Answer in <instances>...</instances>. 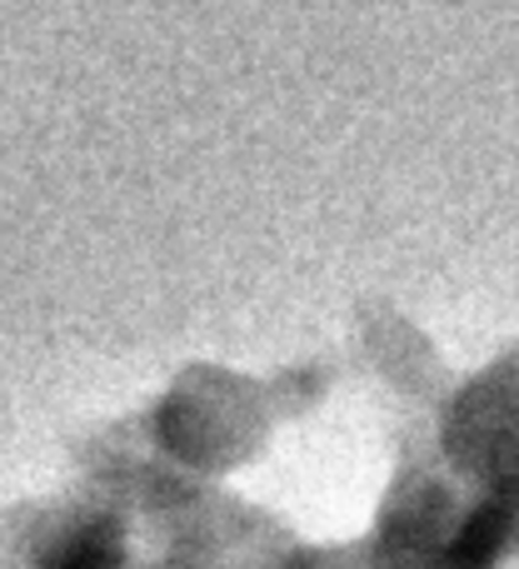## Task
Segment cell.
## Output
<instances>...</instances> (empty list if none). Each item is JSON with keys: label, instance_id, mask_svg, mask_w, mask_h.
<instances>
[{"label": "cell", "instance_id": "1", "mask_svg": "<svg viewBox=\"0 0 519 569\" xmlns=\"http://www.w3.org/2000/svg\"><path fill=\"white\" fill-rule=\"evenodd\" d=\"M505 530H510V515H505L500 505H495V510H480L460 530V540H455L450 569H490L495 555H500V545H505Z\"/></svg>", "mask_w": 519, "mask_h": 569}, {"label": "cell", "instance_id": "2", "mask_svg": "<svg viewBox=\"0 0 519 569\" xmlns=\"http://www.w3.org/2000/svg\"><path fill=\"white\" fill-rule=\"evenodd\" d=\"M50 569H116V535L110 530H86L56 555Z\"/></svg>", "mask_w": 519, "mask_h": 569}]
</instances>
